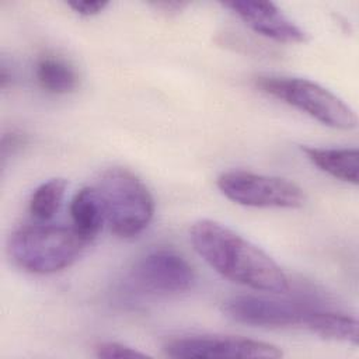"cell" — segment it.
Wrapping results in <instances>:
<instances>
[{"mask_svg": "<svg viewBox=\"0 0 359 359\" xmlns=\"http://www.w3.org/2000/svg\"><path fill=\"white\" fill-rule=\"evenodd\" d=\"M95 356L102 359H123V358H146L147 353L140 352L132 346H128L121 342H100L94 348Z\"/></svg>", "mask_w": 359, "mask_h": 359, "instance_id": "cell-15", "label": "cell"}, {"mask_svg": "<svg viewBox=\"0 0 359 359\" xmlns=\"http://www.w3.org/2000/svg\"><path fill=\"white\" fill-rule=\"evenodd\" d=\"M216 185L227 199L243 206L296 209L304 203L303 189L280 177L231 170L222 172Z\"/></svg>", "mask_w": 359, "mask_h": 359, "instance_id": "cell-5", "label": "cell"}, {"mask_svg": "<svg viewBox=\"0 0 359 359\" xmlns=\"http://www.w3.org/2000/svg\"><path fill=\"white\" fill-rule=\"evenodd\" d=\"M67 6L80 15L91 17L100 14L108 6V1H70Z\"/></svg>", "mask_w": 359, "mask_h": 359, "instance_id": "cell-16", "label": "cell"}, {"mask_svg": "<svg viewBox=\"0 0 359 359\" xmlns=\"http://www.w3.org/2000/svg\"><path fill=\"white\" fill-rule=\"evenodd\" d=\"M222 4L243 20L247 27L266 38L283 43H303L309 41V34L271 1L234 0Z\"/></svg>", "mask_w": 359, "mask_h": 359, "instance_id": "cell-9", "label": "cell"}, {"mask_svg": "<svg viewBox=\"0 0 359 359\" xmlns=\"http://www.w3.org/2000/svg\"><path fill=\"white\" fill-rule=\"evenodd\" d=\"M73 229L90 243L104 226L105 210L95 187H84L74 194L69 206Z\"/></svg>", "mask_w": 359, "mask_h": 359, "instance_id": "cell-10", "label": "cell"}, {"mask_svg": "<svg viewBox=\"0 0 359 359\" xmlns=\"http://www.w3.org/2000/svg\"><path fill=\"white\" fill-rule=\"evenodd\" d=\"M95 188L115 236L133 238L147 229L154 215V199L137 175L122 167H111L100 174Z\"/></svg>", "mask_w": 359, "mask_h": 359, "instance_id": "cell-3", "label": "cell"}, {"mask_svg": "<svg viewBox=\"0 0 359 359\" xmlns=\"http://www.w3.org/2000/svg\"><path fill=\"white\" fill-rule=\"evenodd\" d=\"M36 81L50 94H67L77 88L79 74L76 69L59 56H43L35 67Z\"/></svg>", "mask_w": 359, "mask_h": 359, "instance_id": "cell-13", "label": "cell"}, {"mask_svg": "<svg viewBox=\"0 0 359 359\" xmlns=\"http://www.w3.org/2000/svg\"><path fill=\"white\" fill-rule=\"evenodd\" d=\"M313 310L314 307L297 302L251 294L234 296L223 303L224 314L233 321L262 328L307 330Z\"/></svg>", "mask_w": 359, "mask_h": 359, "instance_id": "cell-8", "label": "cell"}, {"mask_svg": "<svg viewBox=\"0 0 359 359\" xmlns=\"http://www.w3.org/2000/svg\"><path fill=\"white\" fill-rule=\"evenodd\" d=\"M87 244L73 227L36 224L13 231L7 241V250L21 269L48 275L69 268Z\"/></svg>", "mask_w": 359, "mask_h": 359, "instance_id": "cell-2", "label": "cell"}, {"mask_svg": "<svg viewBox=\"0 0 359 359\" xmlns=\"http://www.w3.org/2000/svg\"><path fill=\"white\" fill-rule=\"evenodd\" d=\"M164 352L167 356L181 359H276L283 356L279 346L273 344L237 335H189L172 338L165 342Z\"/></svg>", "mask_w": 359, "mask_h": 359, "instance_id": "cell-7", "label": "cell"}, {"mask_svg": "<svg viewBox=\"0 0 359 359\" xmlns=\"http://www.w3.org/2000/svg\"><path fill=\"white\" fill-rule=\"evenodd\" d=\"M307 331L332 341H344L358 345V321L355 317L332 311L314 309L309 320Z\"/></svg>", "mask_w": 359, "mask_h": 359, "instance_id": "cell-12", "label": "cell"}, {"mask_svg": "<svg viewBox=\"0 0 359 359\" xmlns=\"http://www.w3.org/2000/svg\"><path fill=\"white\" fill-rule=\"evenodd\" d=\"M306 157L328 175L356 185L359 178V151L349 147H302Z\"/></svg>", "mask_w": 359, "mask_h": 359, "instance_id": "cell-11", "label": "cell"}, {"mask_svg": "<svg viewBox=\"0 0 359 359\" xmlns=\"http://www.w3.org/2000/svg\"><path fill=\"white\" fill-rule=\"evenodd\" d=\"M66 187L65 178H50L36 187L28 203L31 216L39 222L50 220L62 205Z\"/></svg>", "mask_w": 359, "mask_h": 359, "instance_id": "cell-14", "label": "cell"}, {"mask_svg": "<svg viewBox=\"0 0 359 359\" xmlns=\"http://www.w3.org/2000/svg\"><path fill=\"white\" fill-rule=\"evenodd\" d=\"M255 86L262 93L307 114L325 126L351 130L358 125L355 111L316 81L302 77L259 76L255 79Z\"/></svg>", "mask_w": 359, "mask_h": 359, "instance_id": "cell-4", "label": "cell"}, {"mask_svg": "<svg viewBox=\"0 0 359 359\" xmlns=\"http://www.w3.org/2000/svg\"><path fill=\"white\" fill-rule=\"evenodd\" d=\"M194 250L223 278L269 293H286L289 278L278 262L248 238L210 219L189 227Z\"/></svg>", "mask_w": 359, "mask_h": 359, "instance_id": "cell-1", "label": "cell"}, {"mask_svg": "<svg viewBox=\"0 0 359 359\" xmlns=\"http://www.w3.org/2000/svg\"><path fill=\"white\" fill-rule=\"evenodd\" d=\"M129 285L139 293L170 296L192 289L196 276L191 264L171 248L146 252L132 266Z\"/></svg>", "mask_w": 359, "mask_h": 359, "instance_id": "cell-6", "label": "cell"}]
</instances>
